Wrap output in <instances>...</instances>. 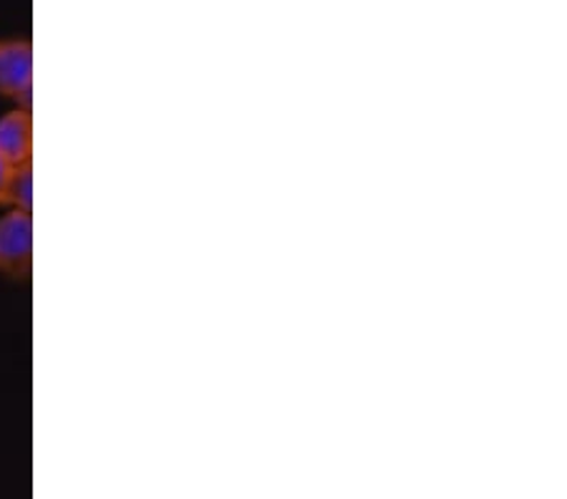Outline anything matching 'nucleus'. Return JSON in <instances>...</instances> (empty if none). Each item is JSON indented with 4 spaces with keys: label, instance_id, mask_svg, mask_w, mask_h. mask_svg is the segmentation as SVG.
I'll return each mask as SVG.
<instances>
[{
    "label": "nucleus",
    "instance_id": "obj_1",
    "mask_svg": "<svg viewBox=\"0 0 567 499\" xmlns=\"http://www.w3.org/2000/svg\"><path fill=\"white\" fill-rule=\"evenodd\" d=\"M33 266V217L18 210L0 217V272L11 280H29Z\"/></svg>",
    "mask_w": 567,
    "mask_h": 499
},
{
    "label": "nucleus",
    "instance_id": "obj_2",
    "mask_svg": "<svg viewBox=\"0 0 567 499\" xmlns=\"http://www.w3.org/2000/svg\"><path fill=\"white\" fill-rule=\"evenodd\" d=\"M33 45L25 39H0V96L31 106Z\"/></svg>",
    "mask_w": 567,
    "mask_h": 499
},
{
    "label": "nucleus",
    "instance_id": "obj_3",
    "mask_svg": "<svg viewBox=\"0 0 567 499\" xmlns=\"http://www.w3.org/2000/svg\"><path fill=\"white\" fill-rule=\"evenodd\" d=\"M0 154L11 165L31 162L33 154V119L25 106H18L13 112L3 114L0 119Z\"/></svg>",
    "mask_w": 567,
    "mask_h": 499
},
{
    "label": "nucleus",
    "instance_id": "obj_4",
    "mask_svg": "<svg viewBox=\"0 0 567 499\" xmlns=\"http://www.w3.org/2000/svg\"><path fill=\"white\" fill-rule=\"evenodd\" d=\"M8 205L18 207V210L31 212L33 210V165L23 162L18 165L11 179V193H8Z\"/></svg>",
    "mask_w": 567,
    "mask_h": 499
},
{
    "label": "nucleus",
    "instance_id": "obj_5",
    "mask_svg": "<svg viewBox=\"0 0 567 499\" xmlns=\"http://www.w3.org/2000/svg\"><path fill=\"white\" fill-rule=\"evenodd\" d=\"M18 165H11L3 154H0V205H8V193H11V179Z\"/></svg>",
    "mask_w": 567,
    "mask_h": 499
}]
</instances>
